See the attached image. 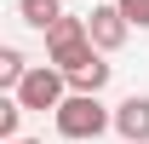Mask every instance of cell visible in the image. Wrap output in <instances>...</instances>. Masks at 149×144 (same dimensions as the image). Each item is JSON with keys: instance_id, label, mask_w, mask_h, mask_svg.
Here are the masks:
<instances>
[{"instance_id": "7a4b0ae2", "label": "cell", "mask_w": 149, "mask_h": 144, "mask_svg": "<svg viewBox=\"0 0 149 144\" xmlns=\"http://www.w3.org/2000/svg\"><path fill=\"white\" fill-rule=\"evenodd\" d=\"M23 109H57L63 98H69V75L57 69V64H35V69L23 75V87L12 92Z\"/></svg>"}, {"instance_id": "30bf717a", "label": "cell", "mask_w": 149, "mask_h": 144, "mask_svg": "<svg viewBox=\"0 0 149 144\" xmlns=\"http://www.w3.org/2000/svg\"><path fill=\"white\" fill-rule=\"evenodd\" d=\"M17 144H40V138H17Z\"/></svg>"}, {"instance_id": "6da1fadb", "label": "cell", "mask_w": 149, "mask_h": 144, "mask_svg": "<svg viewBox=\"0 0 149 144\" xmlns=\"http://www.w3.org/2000/svg\"><path fill=\"white\" fill-rule=\"evenodd\" d=\"M52 121H57V133L69 144H86V138H103L115 127V109H103V98H92V92H69L52 109Z\"/></svg>"}, {"instance_id": "9c48e42d", "label": "cell", "mask_w": 149, "mask_h": 144, "mask_svg": "<svg viewBox=\"0 0 149 144\" xmlns=\"http://www.w3.org/2000/svg\"><path fill=\"white\" fill-rule=\"evenodd\" d=\"M115 6H120V18L132 29H149V0H115Z\"/></svg>"}, {"instance_id": "52a82bcc", "label": "cell", "mask_w": 149, "mask_h": 144, "mask_svg": "<svg viewBox=\"0 0 149 144\" xmlns=\"http://www.w3.org/2000/svg\"><path fill=\"white\" fill-rule=\"evenodd\" d=\"M29 69H35V64H29V58H23L17 46H0V87H12V92H17Z\"/></svg>"}, {"instance_id": "3957f363", "label": "cell", "mask_w": 149, "mask_h": 144, "mask_svg": "<svg viewBox=\"0 0 149 144\" xmlns=\"http://www.w3.org/2000/svg\"><path fill=\"white\" fill-rule=\"evenodd\" d=\"M86 35H92L97 52H120L126 35H132V23L120 18V6H92V12H86Z\"/></svg>"}, {"instance_id": "8992f818", "label": "cell", "mask_w": 149, "mask_h": 144, "mask_svg": "<svg viewBox=\"0 0 149 144\" xmlns=\"http://www.w3.org/2000/svg\"><path fill=\"white\" fill-rule=\"evenodd\" d=\"M17 18L35 23V29H52V23L63 18V0H17Z\"/></svg>"}, {"instance_id": "ba28073f", "label": "cell", "mask_w": 149, "mask_h": 144, "mask_svg": "<svg viewBox=\"0 0 149 144\" xmlns=\"http://www.w3.org/2000/svg\"><path fill=\"white\" fill-rule=\"evenodd\" d=\"M17 121H23V104L17 98H0V138L17 144Z\"/></svg>"}, {"instance_id": "5b68a950", "label": "cell", "mask_w": 149, "mask_h": 144, "mask_svg": "<svg viewBox=\"0 0 149 144\" xmlns=\"http://www.w3.org/2000/svg\"><path fill=\"white\" fill-rule=\"evenodd\" d=\"M103 87H109V64H103V52H97V58H86V64L69 75V92H92V98H97Z\"/></svg>"}, {"instance_id": "277c9868", "label": "cell", "mask_w": 149, "mask_h": 144, "mask_svg": "<svg viewBox=\"0 0 149 144\" xmlns=\"http://www.w3.org/2000/svg\"><path fill=\"white\" fill-rule=\"evenodd\" d=\"M115 133H120L126 144H149V98L132 92L126 104H115Z\"/></svg>"}]
</instances>
